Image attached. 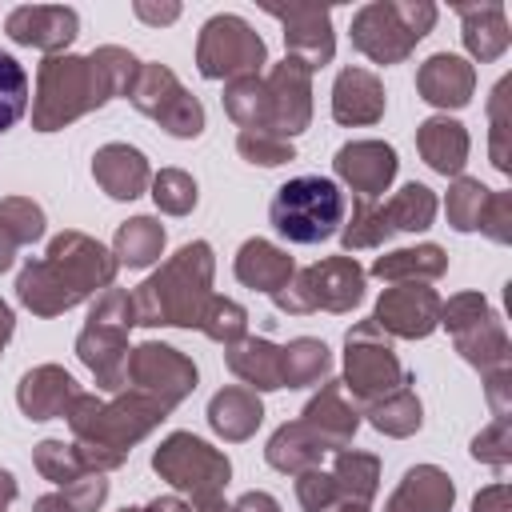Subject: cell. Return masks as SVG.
<instances>
[{
	"label": "cell",
	"mask_w": 512,
	"mask_h": 512,
	"mask_svg": "<svg viewBox=\"0 0 512 512\" xmlns=\"http://www.w3.org/2000/svg\"><path fill=\"white\" fill-rule=\"evenodd\" d=\"M140 64L124 48H96L92 56H48L40 64V100H36V128L52 132L56 124L100 108L116 92H128Z\"/></svg>",
	"instance_id": "1"
},
{
	"label": "cell",
	"mask_w": 512,
	"mask_h": 512,
	"mask_svg": "<svg viewBox=\"0 0 512 512\" xmlns=\"http://www.w3.org/2000/svg\"><path fill=\"white\" fill-rule=\"evenodd\" d=\"M116 272V264L108 260V252L100 244H92L88 236H60L48 248V260H36L20 272V300L40 312L52 316L60 308H72L76 300H84L96 284H108Z\"/></svg>",
	"instance_id": "2"
},
{
	"label": "cell",
	"mask_w": 512,
	"mask_h": 512,
	"mask_svg": "<svg viewBox=\"0 0 512 512\" xmlns=\"http://www.w3.org/2000/svg\"><path fill=\"white\" fill-rule=\"evenodd\" d=\"M268 220L292 244H320L344 220V192L328 176H292L276 188Z\"/></svg>",
	"instance_id": "3"
},
{
	"label": "cell",
	"mask_w": 512,
	"mask_h": 512,
	"mask_svg": "<svg viewBox=\"0 0 512 512\" xmlns=\"http://www.w3.org/2000/svg\"><path fill=\"white\" fill-rule=\"evenodd\" d=\"M432 4H364L352 16V44L376 64L404 60L408 48L432 28Z\"/></svg>",
	"instance_id": "4"
},
{
	"label": "cell",
	"mask_w": 512,
	"mask_h": 512,
	"mask_svg": "<svg viewBox=\"0 0 512 512\" xmlns=\"http://www.w3.org/2000/svg\"><path fill=\"white\" fill-rule=\"evenodd\" d=\"M196 64H200V72L208 80H220V76H252L264 64V40L240 16H212L200 28Z\"/></svg>",
	"instance_id": "5"
},
{
	"label": "cell",
	"mask_w": 512,
	"mask_h": 512,
	"mask_svg": "<svg viewBox=\"0 0 512 512\" xmlns=\"http://www.w3.org/2000/svg\"><path fill=\"white\" fill-rule=\"evenodd\" d=\"M132 104L156 116L172 136H196L204 128V108L192 100L164 64H144L132 80Z\"/></svg>",
	"instance_id": "6"
},
{
	"label": "cell",
	"mask_w": 512,
	"mask_h": 512,
	"mask_svg": "<svg viewBox=\"0 0 512 512\" xmlns=\"http://www.w3.org/2000/svg\"><path fill=\"white\" fill-rule=\"evenodd\" d=\"M156 472H164L172 484L192 488L200 496H212L224 480H228V460L216 456L204 440L192 436H172L160 452H156Z\"/></svg>",
	"instance_id": "7"
},
{
	"label": "cell",
	"mask_w": 512,
	"mask_h": 512,
	"mask_svg": "<svg viewBox=\"0 0 512 512\" xmlns=\"http://www.w3.org/2000/svg\"><path fill=\"white\" fill-rule=\"evenodd\" d=\"M268 16L284 20V40H288V56L300 60L308 72L328 64L332 60V12L328 8H316V4H288V8H276L268 4L264 8Z\"/></svg>",
	"instance_id": "8"
},
{
	"label": "cell",
	"mask_w": 512,
	"mask_h": 512,
	"mask_svg": "<svg viewBox=\"0 0 512 512\" xmlns=\"http://www.w3.org/2000/svg\"><path fill=\"white\" fill-rule=\"evenodd\" d=\"M360 288H364V272H360L352 260L336 256V260H324V264L300 272L296 292H304V296H296V300L288 304V312H308V308H316V304L340 312V308H352V304L360 300Z\"/></svg>",
	"instance_id": "9"
},
{
	"label": "cell",
	"mask_w": 512,
	"mask_h": 512,
	"mask_svg": "<svg viewBox=\"0 0 512 512\" xmlns=\"http://www.w3.org/2000/svg\"><path fill=\"white\" fill-rule=\"evenodd\" d=\"M8 36L16 44H28V48H44V52H60L76 28H80V16L76 8H64V4H24V8H12L8 12Z\"/></svg>",
	"instance_id": "10"
},
{
	"label": "cell",
	"mask_w": 512,
	"mask_h": 512,
	"mask_svg": "<svg viewBox=\"0 0 512 512\" xmlns=\"http://www.w3.org/2000/svg\"><path fill=\"white\" fill-rule=\"evenodd\" d=\"M376 328L364 324L356 332H348V388L356 396H376V392H388L392 380L400 376L396 368V356L388 352V344H376L372 340Z\"/></svg>",
	"instance_id": "11"
},
{
	"label": "cell",
	"mask_w": 512,
	"mask_h": 512,
	"mask_svg": "<svg viewBox=\"0 0 512 512\" xmlns=\"http://www.w3.org/2000/svg\"><path fill=\"white\" fill-rule=\"evenodd\" d=\"M268 84V108H272V124L280 136H292L308 124V68L300 60H284L272 68Z\"/></svg>",
	"instance_id": "12"
},
{
	"label": "cell",
	"mask_w": 512,
	"mask_h": 512,
	"mask_svg": "<svg viewBox=\"0 0 512 512\" xmlns=\"http://www.w3.org/2000/svg\"><path fill=\"white\" fill-rule=\"evenodd\" d=\"M132 376L144 380L148 388H152V380H160L156 388H160V404H164V408L176 404V400L196 384V368H192L188 360H180L172 348H164V344H144V348H136V356H132Z\"/></svg>",
	"instance_id": "13"
},
{
	"label": "cell",
	"mask_w": 512,
	"mask_h": 512,
	"mask_svg": "<svg viewBox=\"0 0 512 512\" xmlns=\"http://www.w3.org/2000/svg\"><path fill=\"white\" fill-rule=\"evenodd\" d=\"M436 296L428 288H392L376 304V324L400 336H424L436 324Z\"/></svg>",
	"instance_id": "14"
},
{
	"label": "cell",
	"mask_w": 512,
	"mask_h": 512,
	"mask_svg": "<svg viewBox=\"0 0 512 512\" xmlns=\"http://www.w3.org/2000/svg\"><path fill=\"white\" fill-rule=\"evenodd\" d=\"M336 172L356 188V192H384V184L396 172V152L388 144L376 140H360V144H344L336 152Z\"/></svg>",
	"instance_id": "15"
},
{
	"label": "cell",
	"mask_w": 512,
	"mask_h": 512,
	"mask_svg": "<svg viewBox=\"0 0 512 512\" xmlns=\"http://www.w3.org/2000/svg\"><path fill=\"white\" fill-rule=\"evenodd\" d=\"M332 112L344 124H372L384 112V88L368 68H344L332 88Z\"/></svg>",
	"instance_id": "16"
},
{
	"label": "cell",
	"mask_w": 512,
	"mask_h": 512,
	"mask_svg": "<svg viewBox=\"0 0 512 512\" xmlns=\"http://www.w3.org/2000/svg\"><path fill=\"white\" fill-rule=\"evenodd\" d=\"M92 172H96V180L108 188V196H116V200L140 196V188H144V180H148L144 156H140L136 148H128V144H108V148H100Z\"/></svg>",
	"instance_id": "17"
},
{
	"label": "cell",
	"mask_w": 512,
	"mask_h": 512,
	"mask_svg": "<svg viewBox=\"0 0 512 512\" xmlns=\"http://www.w3.org/2000/svg\"><path fill=\"white\" fill-rule=\"evenodd\" d=\"M416 84H420L424 100L460 108V104H468V96H472V68H468L460 56L440 52V56H432V60L420 68Z\"/></svg>",
	"instance_id": "18"
},
{
	"label": "cell",
	"mask_w": 512,
	"mask_h": 512,
	"mask_svg": "<svg viewBox=\"0 0 512 512\" xmlns=\"http://www.w3.org/2000/svg\"><path fill=\"white\" fill-rule=\"evenodd\" d=\"M236 276H240L244 284L264 288V292L276 296L280 288H288L292 260H288L280 248H272L268 240H248V244L240 248V256H236Z\"/></svg>",
	"instance_id": "19"
},
{
	"label": "cell",
	"mask_w": 512,
	"mask_h": 512,
	"mask_svg": "<svg viewBox=\"0 0 512 512\" xmlns=\"http://www.w3.org/2000/svg\"><path fill=\"white\" fill-rule=\"evenodd\" d=\"M68 396H76V388H72V376L60 372V368H36L20 384V408L32 420H48V416L64 412Z\"/></svg>",
	"instance_id": "20"
},
{
	"label": "cell",
	"mask_w": 512,
	"mask_h": 512,
	"mask_svg": "<svg viewBox=\"0 0 512 512\" xmlns=\"http://www.w3.org/2000/svg\"><path fill=\"white\" fill-rule=\"evenodd\" d=\"M452 504V484L436 468H412L404 488L392 496L388 512H444Z\"/></svg>",
	"instance_id": "21"
},
{
	"label": "cell",
	"mask_w": 512,
	"mask_h": 512,
	"mask_svg": "<svg viewBox=\"0 0 512 512\" xmlns=\"http://www.w3.org/2000/svg\"><path fill=\"white\" fill-rule=\"evenodd\" d=\"M464 16V44L472 56L492 60L508 48V24H504V8L500 4H484V8H468L460 4Z\"/></svg>",
	"instance_id": "22"
},
{
	"label": "cell",
	"mask_w": 512,
	"mask_h": 512,
	"mask_svg": "<svg viewBox=\"0 0 512 512\" xmlns=\"http://www.w3.org/2000/svg\"><path fill=\"white\" fill-rule=\"evenodd\" d=\"M420 152L436 172H460L464 152H468V136L456 120H428L420 128Z\"/></svg>",
	"instance_id": "23"
},
{
	"label": "cell",
	"mask_w": 512,
	"mask_h": 512,
	"mask_svg": "<svg viewBox=\"0 0 512 512\" xmlns=\"http://www.w3.org/2000/svg\"><path fill=\"white\" fill-rule=\"evenodd\" d=\"M228 364L236 376H244L256 388H280L284 384V368H280V348H272L268 340H248L240 348L228 352Z\"/></svg>",
	"instance_id": "24"
},
{
	"label": "cell",
	"mask_w": 512,
	"mask_h": 512,
	"mask_svg": "<svg viewBox=\"0 0 512 512\" xmlns=\"http://www.w3.org/2000/svg\"><path fill=\"white\" fill-rule=\"evenodd\" d=\"M208 416H212V428H216V432H224L228 440H244V436L260 424V404H256V396H248L244 388H228V392H220V396L212 400Z\"/></svg>",
	"instance_id": "25"
},
{
	"label": "cell",
	"mask_w": 512,
	"mask_h": 512,
	"mask_svg": "<svg viewBox=\"0 0 512 512\" xmlns=\"http://www.w3.org/2000/svg\"><path fill=\"white\" fill-rule=\"evenodd\" d=\"M224 104L244 124V132H260L264 120L272 116V108H268V84L256 80V76H236L228 84V92H224Z\"/></svg>",
	"instance_id": "26"
},
{
	"label": "cell",
	"mask_w": 512,
	"mask_h": 512,
	"mask_svg": "<svg viewBox=\"0 0 512 512\" xmlns=\"http://www.w3.org/2000/svg\"><path fill=\"white\" fill-rule=\"evenodd\" d=\"M160 248H164V232H160V224L148 220V216H136V220H128V224L116 232V252H120V260H124L128 268L152 264V260L160 256Z\"/></svg>",
	"instance_id": "27"
},
{
	"label": "cell",
	"mask_w": 512,
	"mask_h": 512,
	"mask_svg": "<svg viewBox=\"0 0 512 512\" xmlns=\"http://www.w3.org/2000/svg\"><path fill=\"white\" fill-rule=\"evenodd\" d=\"M320 452H324V440L312 436L308 424H292V428L284 424V428L272 436V444H268V460H272L276 468H284V472L320 460Z\"/></svg>",
	"instance_id": "28"
},
{
	"label": "cell",
	"mask_w": 512,
	"mask_h": 512,
	"mask_svg": "<svg viewBox=\"0 0 512 512\" xmlns=\"http://www.w3.org/2000/svg\"><path fill=\"white\" fill-rule=\"evenodd\" d=\"M28 112V72L16 56L0 52V132H8Z\"/></svg>",
	"instance_id": "29"
},
{
	"label": "cell",
	"mask_w": 512,
	"mask_h": 512,
	"mask_svg": "<svg viewBox=\"0 0 512 512\" xmlns=\"http://www.w3.org/2000/svg\"><path fill=\"white\" fill-rule=\"evenodd\" d=\"M280 368H284V384H312L328 368V348L320 340H296L292 348L280 352Z\"/></svg>",
	"instance_id": "30"
},
{
	"label": "cell",
	"mask_w": 512,
	"mask_h": 512,
	"mask_svg": "<svg viewBox=\"0 0 512 512\" xmlns=\"http://www.w3.org/2000/svg\"><path fill=\"white\" fill-rule=\"evenodd\" d=\"M432 208H436L432 192H428L424 184H408V188H400V196L388 204V212H384V216H392V220H396V228L416 232V228H428Z\"/></svg>",
	"instance_id": "31"
},
{
	"label": "cell",
	"mask_w": 512,
	"mask_h": 512,
	"mask_svg": "<svg viewBox=\"0 0 512 512\" xmlns=\"http://www.w3.org/2000/svg\"><path fill=\"white\" fill-rule=\"evenodd\" d=\"M424 272V276H436L440 268H444V256H440V248H404V252H392V256H380L376 264H372V272L376 276H400V272Z\"/></svg>",
	"instance_id": "32"
},
{
	"label": "cell",
	"mask_w": 512,
	"mask_h": 512,
	"mask_svg": "<svg viewBox=\"0 0 512 512\" xmlns=\"http://www.w3.org/2000/svg\"><path fill=\"white\" fill-rule=\"evenodd\" d=\"M336 480H344L348 496H356V504H364L376 488V460L372 456H356V452H344L336 460Z\"/></svg>",
	"instance_id": "33"
},
{
	"label": "cell",
	"mask_w": 512,
	"mask_h": 512,
	"mask_svg": "<svg viewBox=\"0 0 512 512\" xmlns=\"http://www.w3.org/2000/svg\"><path fill=\"white\" fill-rule=\"evenodd\" d=\"M0 228L12 240H36L44 232V216L32 200H4L0 204Z\"/></svg>",
	"instance_id": "34"
},
{
	"label": "cell",
	"mask_w": 512,
	"mask_h": 512,
	"mask_svg": "<svg viewBox=\"0 0 512 512\" xmlns=\"http://www.w3.org/2000/svg\"><path fill=\"white\" fill-rule=\"evenodd\" d=\"M484 196H488V188L476 184V180H460L456 184V192L448 196V216H452V224L460 232L480 228V204H484Z\"/></svg>",
	"instance_id": "35"
},
{
	"label": "cell",
	"mask_w": 512,
	"mask_h": 512,
	"mask_svg": "<svg viewBox=\"0 0 512 512\" xmlns=\"http://www.w3.org/2000/svg\"><path fill=\"white\" fill-rule=\"evenodd\" d=\"M240 152L252 160V164H284L292 160V144L284 136H272L268 128L260 132H240Z\"/></svg>",
	"instance_id": "36"
},
{
	"label": "cell",
	"mask_w": 512,
	"mask_h": 512,
	"mask_svg": "<svg viewBox=\"0 0 512 512\" xmlns=\"http://www.w3.org/2000/svg\"><path fill=\"white\" fill-rule=\"evenodd\" d=\"M388 232H392V224H388L384 208L376 212V208H368V204H356V216H352V224H348V232H344V244H348V248L380 244V240H388Z\"/></svg>",
	"instance_id": "37"
},
{
	"label": "cell",
	"mask_w": 512,
	"mask_h": 512,
	"mask_svg": "<svg viewBox=\"0 0 512 512\" xmlns=\"http://www.w3.org/2000/svg\"><path fill=\"white\" fill-rule=\"evenodd\" d=\"M200 328L212 340H236L244 332V308L232 300H212L208 312H200Z\"/></svg>",
	"instance_id": "38"
},
{
	"label": "cell",
	"mask_w": 512,
	"mask_h": 512,
	"mask_svg": "<svg viewBox=\"0 0 512 512\" xmlns=\"http://www.w3.org/2000/svg\"><path fill=\"white\" fill-rule=\"evenodd\" d=\"M156 204L164 212H188L196 204V184L184 176V172H160L156 176Z\"/></svg>",
	"instance_id": "39"
},
{
	"label": "cell",
	"mask_w": 512,
	"mask_h": 512,
	"mask_svg": "<svg viewBox=\"0 0 512 512\" xmlns=\"http://www.w3.org/2000/svg\"><path fill=\"white\" fill-rule=\"evenodd\" d=\"M372 424H376V428H384V432L404 436V432L420 428V404H416L412 396H400L396 404H380V408L372 412Z\"/></svg>",
	"instance_id": "40"
},
{
	"label": "cell",
	"mask_w": 512,
	"mask_h": 512,
	"mask_svg": "<svg viewBox=\"0 0 512 512\" xmlns=\"http://www.w3.org/2000/svg\"><path fill=\"white\" fill-rule=\"evenodd\" d=\"M300 500L308 512H320L324 504H332V476H320V472H308L300 480Z\"/></svg>",
	"instance_id": "41"
},
{
	"label": "cell",
	"mask_w": 512,
	"mask_h": 512,
	"mask_svg": "<svg viewBox=\"0 0 512 512\" xmlns=\"http://www.w3.org/2000/svg\"><path fill=\"white\" fill-rule=\"evenodd\" d=\"M136 16H140V20H152V24H168V20H176V16H180V8H176V4H164V8L136 4Z\"/></svg>",
	"instance_id": "42"
},
{
	"label": "cell",
	"mask_w": 512,
	"mask_h": 512,
	"mask_svg": "<svg viewBox=\"0 0 512 512\" xmlns=\"http://www.w3.org/2000/svg\"><path fill=\"white\" fill-rule=\"evenodd\" d=\"M236 512H276V500L264 496V492H248V496L236 504Z\"/></svg>",
	"instance_id": "43"
},
{
	"label": "cell",
	"mask_w": 512,
	"mask_h": 512,
	"mask_svg": "<svg viewBox=\"0 0 512 512\" xmlns=\"http://www.w3.org/2000/svg\"><path fill=\"white\" fill-rule=\"evenodd\" d=\"M36 512H72V508H68L64 496H44V500L36 504Z\"/></svg>",
	"instance_id": "44"
},
{
	"label": "cell",
	"mask_w": 512,
	"mask_h": 512,
	"mask_svg": "<svg viewBox=\"0 0 512 512\" xmlns=\"http://www.w3.org/2000/svg\"><path fill=\"white\" fill-rule=\"evenodd\" d=\"M12 244H16V240H12V236H8L4 228H0V272H4L8 264H12Z\"/></svg>",
	"instance_id": "45"
},
{
	"label": "cell",
	"mask_w": 512,
	"mask_h": 512,
	"mask_svg": "<svg viewBox=\"0 0 512 512\" xmlns=\"http://www.w3.org/2000/svg\"><path fill=\"white\" fill-rule=\"evenodd\" d=\"M12 336V312L0 304V348H4V340Z\"/></svg>",
	"instance_id": "46"
},
{
	"label": "cell",
	"mask_w": 512,
	"mask_h": 512,
	"mask_svg": "<svg viewBox=\"0 0 512 512\" xmlns=\"http://www.w3.org/2000/svg\"><path fill=\"white\" fill-rule=\"evenodd\" d=\"M12 496H16V484L8 472H0V500H12Z\"/></svg>",
	"instance_id": "47"
},
{
	"label": "cell",
	"mask_w": 512,
	"mask_h": 512,
	"mask_svg": "<svg viewBox=\"0 0 512 512\" xmlns=\"http://www.w3.org/2000/svg\"><path fill=\"white\" fill-rule=\"evenodd\" d=\"M348 512H364V508H348Z\"/></svg>",
	"instance_id": "48"
}]
</instances>
